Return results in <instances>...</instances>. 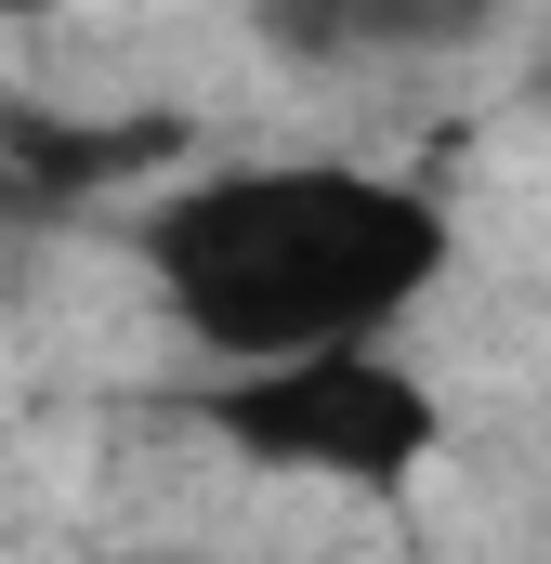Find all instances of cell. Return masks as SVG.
<instances>
[{"mask_svg":"<svg viewBox=\"0 0 551 564\" xmlns=\"http://www.w3.org/2000/svg\"><path fill=\"white\" fill-rule=\"evenodd\" d=\"M0 13H53V0H0Z\"/></svg>","mask_w":551,"mask_h":564,"instance_id":"cell-4","label":"cell"},{"mask_svg":"<svg viewBox=\"0 0 551 564\" xmlns=\"http://www.w3.org/2000/svg\"><path fill=\"white\" fill-rule=\"evenodd\" d=\"M289 13H315V26H460L473 0H289Z\"/></svg>","mask_w":551,"mask_h":564,"instance_id":"cell-3","label":"cell"},{"mask_svg":"<svg viewBox=\"0 0 551 564\" xmlns=\"http://www.w3.org/2000/svg\"><path fill=\"white\" fill-rule=\"evenodd\" d=\"M144 276L171 302V328L210 368H276V355H342V341H395L420 302L446 289L460 224L420 197L408 171H355V158H224L184 171L144 210Z\"/></svg>","mask_w":551,"mask_h":564,"instance_id":"cell-1","label":"cell"},{"mask_svg":"<svg viewBox=\"0 0 551 564\" xmlns=\"http://www.w3.org/2000/svg\"><path fill=\"white\" fill-rule=\"evenodd\" d=\"M237 459L302 473V486H408L446 446V394L420 381L395 341H342V355H276V368H210L184 394Z\"/></svg>","mask_w":551,"mask_h":564,"instance_id":"cell-2","label":"cell"}]
</instances>
